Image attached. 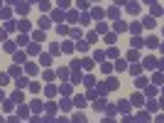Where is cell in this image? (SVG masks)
Here are the masks:
<instances>
[{"label":"cell","mask_w":164,"mask_h":123,"mask_svg":"<svg viewBox=\"0 0 164 123\" xmlns=\"http://www.w3.org/2000/svg\"><path fill=\"white\" fill-rule=\"evenodd\" d=\"M118 108H120L122 116H130V104H128V101H120V106H118Z\"/></svg>","instance_id":"obj_2"},{"label":"cell","mask_w":164,"mask_h":123,"mask_svg":"<svg viewBox=\"0 0 164 123\" xmlns=\"http://www.w3.org/2000/svg\"><path fill=\"white\" fill-rule=\"evenodd\" d=\"M27 52H30V54H37V52H39V44H30V47H27Z\"/></svg>","instance_id":"obj_11"},{"label":"cell","mask_w":164,"mask_h":123,"mask_svg":"<svg viewBox=\"0 0 164 123\" xmlns=\"http://www.w3.org/2000/svg\"><path fill=\"white\" fill-rule=\"evenodd\" d=\"M64 17H66V15H64L61 10H54V17H52V20H64Z\"/></svg>","instance_id":"obj_22"},{"label":"cell","mask_w":164,"mask_h":123,"mask_svg":"<svg viewBox=\"0 0 164 123\" xmlns=\"http://www.w3.org/2000/svg\"><path fill=\"white\" fill-rule=\"evenodd\" d=\"M54 76H56V74H54V72H49V69H47V72H44V79H47V81H52V79H54Z\"/></svg>","instance_id":"obj_29"},{"label":"cell","mask_w":164,"mask_h":123,"mask_svg":"<svg viewBox=\"0 0 164 123\" xmlns=\"http://www.w3.org/2000/svg\"><path fill=\"white\" fill-rule=\"evenodd\" d=\"M49 25H52V20H49V17H42V20H39V27H42V30H44V27H49Z\"/></svg>","instance_id":"obj_14"},{"label":"cell","mask_w":164,"mask_h":123,"mask_svg":"<svg viewBox=\"0 0 164 123\" xmlns=\"http://www.w3.org/2000/svg\"><path fill=\"white\" fill-rule=\"evenodd\" d=\"M44 94H47V96H54L56 89H54V86H47V89H44Z\"/></svg>","instance_id":"obj_24"},{"label":"cell","mask_w":164,"mask_h":123,"mask_svg":"<svg viewBox=\"0 0 164 123\" xmlns=\"http://www.w3.org/2000/svg\"><path fill=\"white\" fill-rule=\"evenodd\" d=\"M59 5H61V7H66V5H69V0H59Z\"/></svg>","instance_id":"obj_40"},{"label":"cell","mask_w":164,"mask_h":123,"mask_svg":"<svg viewBox=\"0 0 164 123\" xmlns=\"http://www.w3.org/2000/svg\"><path fill=\"white\" fill-rule=\"evenodd\" d=\"M17 44H30V37H24V35H20V37H17Z\"/></svg>","instance_id":"obj_19"},{"label":"cell","mask_w":164,"mask_h":123,"mask_svg":"<svg viewBox=\"0 0 164 123\" xmlns=\"http://www.w3.org/2000/svg\"><path fill=\"white\" fill-rule=\"evenodd\" d=\"M152 79H154V84H162V81H164V76H162V74H154Z\"/></svg>","instance_id":"obj_34"},{"label":"cell","mask_w":164,"mask_h":123,"mask_svg":"<svg viewBox=\"0 0 164 123\" xmlns=\"http://www.w3.org/2000/svg\"><path fill=\"white\" fill-rule=\"evenodd\" d=\"M83 81H86V86H93V84H96V79H93V76H86Z\"/></svg>","instance_id":"obj_37"},{"label":"cell","mask_w":164,"mask_h":123,"mask_svg":"<svg viewBox=\"0 0 164 123\" xmlns=\"http://www.w3.org/2000/svg\"><path fill=\"white\" fill-rule=\"evenodd\" d=\"M96 108H98V111L105 108V98H98V101H96Z\"/></svg>","instance_id":"obj_18"},{"label":"cell","mask_w":164,"mask_h":123,"mask_svg":"<svg viewBox=\"0 0 164 123\" xmlns=\"http://www.w3.org/2000/svg\"><path fill=\"white\" fill-rule=\"evenodd\" d=\"M24 72H27V74H37V67H34V64H27V67H24Z\"/></svg>","instance_id":"obj_23"},{"label":"cell","mask_w":164,"mask_h":123,"mask_svg":"<svg viewBox=\"0 0 164 123\" xmlns=\"http://www.w3.org/2000/svg\"><path fill=\"white\" fill-rule=\"evenodd\" d=\"M159 67H162V69H164V59H162V61H159Z\"/></svg>","instance_id":"obj_41"},{"label":"cell","mask_w":164,"mask_h":123,"mask_svg":"<svg viewBox=\"0 0 164 123\" xmlns=\"http://www.w3.org/2000/svg\"><path fill=\"white\" fill-rule=\"evenodd\" d=\"M73 104H76V106H83V104H86V98L79 96V98H73Z\"/></svg>","instance_id":"obj_36"},{"label":"cell","mask_w":164,"mask_h":123,"mask_svg":"<svg viewBox=\"0 0 164 123\" xmlns=\"http://www.w3.org/2000/svg\"><path fill=\"white\" fill-rule=\"evenodd\" d=\"M137 86H140V89H142V86H147V79H145V76H140V79H137Z\"/></svg>","instance_id":"obj_39"},{"label":"cell","mask_w":164,"mask_h":123,"mask_svg":"<svg viewBox=\"0 0 164 123\" xmlns=\"http://www.w3.org/2000/svg\"><path fill=\"white\" fill-rule=\"evenodd\" d=\"M137 10H140V5H137V3H130V5H128V12H137Z\"/></svg>","instance_id":"obj_21"},{"label":"cell","mask_w":164,"mask_h":123,"mask_svg":"<svg viewBox=\"0 0 164 123\" xmlns=\"http://www.w3.org/2000/svg\"><path fill=\"white\" fill-rule=\"evenodd\" d=\"M66 20H69V22H76V20H81V17H79V12H73V10H71V12L66 15Z\"/></svg>","instance_id":"obj_5"},{"label":"cell","mask_w":164,"mask_h":123,"mask_svg":"<svg viewBox=\"0 0 164 123\" xmlns=\"http://www.w3.org/2000/svg\"><path fill=\"white\" fill-rule=\"evenodd\" d=\"M98 32H101V35H108V27H105V25L101 22V25H98Z\"/></svg>","instance_id":"obj_32"},{"label":"cell","mask_w":164,"mask_h":123,"mask_svg":"<svg viewBox=\"0 0 164 123\" xmlns=\"http://www.w3.org/2000/svg\"><path fill=\"white\" fill-rule=\"evenodd\" d=\"M5 52H15V42H5Z\"/></svg>","instance_id":"obj_31"},{"label":"cell","mask_w":164,"mask_h":123,"mask_svg":"<svg viewBox=\"0 0 164 123\" xmlns=\"http://www.w3.org/2000/svg\"><path fill=\"white\" fill-rule=\"evenodd\" d=\"M103 39H105V44H115V39H118V37H115V35H105Z\"/></svg>","instance_id":"obj_10"},{"label":"cell","mask_w":164,"mask_h":123,"mask_svg":"<svg viewBox=\"0 0 164 123\" xmlns=\"http://www.w3.org/2000/svg\"><path fill=\"white\" fill-rule=\"evenodd\" d=\"M137 121H149V113H147V111H140V113H137Z\"/></svg>","instance_id":"obj_9"},{"label":"cell","mask_w":164,"mask_h":123,"mask_svg":"<svg viewBox=\"0 0 164 123\" xmlns=\"http://www.w3.org/2000/svg\"><path fill=\"white\" fill-rule=\"evenodd\" d=\"M61 49H64V52H71L73 44H71V42H64V44H61Z\"/></svg>","instance_id":"obj_30"},{"label":"cell","mask_w":164,"mask_h":123,"mask_svg":"<svg viewBox=\"0 0 164 123\" xmlns=\"http://www.w3.org/2000/svg\"><path fill=\"white\" fill-rule=\"evenodd\" d=\"M59 91L64 94V96H71V86H69V84H64V86H61V89H59Z\"/></svg>","instance_id":"obj_7"},{"label":"cell","mask_w":164,"mask_h":123,"mask_svg":"<svg viewBox=\"0 0 164 123\" xmlns=\"http://www.w3.org/2000/svg\"><path fill=\"white\" fill-rule=\"evenodd\" d=\"M162 52H164V44H162Z\"/></svg>","instance_id":"obj_42"},{"label":"cell","mask_w":164,"mask_h":123,"mask_svg":"<svg viewBox=\"0 0 164 123\" xmlns=\"http://www.w3.org/2000/svg\"><path fill=\"white\" fill-rule=\"evenodd\" d=\"M27 10H30V3H20L17 5V12H27Z\"/></svg>","instance_id":"obj_12"},{"label":"cell","mask_w":164,"mask_h":123,"mask_svg":"<svg viewBox=\"0 0 164 123\" xmlns=\"http://www.w3.org/2000/svg\"><path fill=\"white\" fill-rule=\"evenodd\" d=\"M93 3H98V0H93Z\"/></svg>","instance_id":"obj_43"},{"label":"cell","mask_w":164,"mask_h":123,"mask_svg":"<svg viewBox=\"0 0 164 123\" xmlns=\"http://www.w3.org/2000/svg\"><path fill=\"white\" fill-rule=\"evenodd\" d=\"M142 25H145L147 30H152V27H154V17H145V20H142Z\"/></svg>","instance_id":"obj_3"},{"label":"cell","mask_w":164,"mask_h":123,"mask_svg":"<svg viewBox=\"0 0 164 123\" xmlns=\"http://www.w3.org/2000/svg\"><path fill=\"white\" fill-rule=\"evenodd\" d=\"M115 69H118V72H125V69H128V64H125V61L120 59V61H118V64H115Z\"/></svg>","instance_id":"obj_17"},{"label":"cell","mask_w":164,"mask_h":123,"mask_svg":"<svg viewBox=\"0 0 164 123\" xmlns=\"http://www.w3.org/2000/svg\"><path fill=\"white\" fill-rule=\"evenodd\" d=\"M93 59H96V61H103V59H105V52H96V54H93Z\"/></svg>","instance_id":"obj_20"},{"label":"cell","mask_w":164,"mask_h":123,"mask_svg":"<svg viewBox=\"0 0 164 123\" xmlns=\"http://www.w3.org/2000/svg\"><path fill=\"white\" fill-rule=\"evenodd\" d=\"M132 104L135 106H142V94H132Z\"/></svg>","instance_id":"obj_6"},{"label":"cell","mask_w":164,"mask_h":123,"mask_svg":"<svg viewBox=\"0 0 164 123\" xmlns=\"http://www.w3.org/2000/svg\"><path fill=\"white\" fill-rule=\"evenodd\" d=\"M76 47H79V49H81V52H86V49H88V39H81V42H79V44H76Z\"/></svg>","instance_id":"obj_13"},{"label":"cell","mask_w":164,"mask_h":123,"mask_svg":"<svg viewBox=\"0 0 164 123\" xmlns=\"http://www.w3.org/2000/svg\"><path fill=\"white\" fill-rule=\"evenodd\" d=\"M69 108H71V98H64V101H61V111H69Z\"/></svg>","instance_id":"obj_4"},{"label":"cell","mask_w":164,"mask_h":123,"mask_svg":"<svg viewBox=\"0 0 164 123\" xmlns=\"http://www.w3.org/2000/svg\"><path fill=\"white\" fill-rule=\"evenodd\" d=\"M108 15H110L113 20H115V17H118V7H110V10H108Z\"/></svg>","instance_id":"obj_33"},{"label":"cell","mask_w":164,"mask_h":123,"mask_svg":"<svg viewBox=\"0 0 164 123\" xmlns=\"http://www.w3.org/2000/svg\"><path fill=\"white\" fill-rule=\"evenodd\" d=\"M20 116H22V118H30V108H27V106H22V108H20Z\"/></svg>","instance_id":"obj_16"},{"label":"cell","mask_w":164,"mask_h":123,"mask_svg":"<svg viewBox=\"0 0 164 123\" xmlns=\"http://www.w3.org/2000/svg\"><path fill=\"white\" fill-rule=\"evenodd\" d=\"M15 61H17V64H20V61H24V54H22V52H17V54H15Z\"/></svg>","instance_id":"obj_38"},{"label":"cell","mask_w":164,"mask_h":123,"mask_svg":"<svg viewBox=\"0 0 164 123\" xmlns=\"http://www.w3.org/2000/svg\"><path fill=\"white\" fill-rule=\"evenodd\" d=\"M91 17H96V20H101V17H103V10H101V7H96V10H93V12H91Z\"/></svg>","instance_id":"obj_8"},{"label":"cell","mask_w":164,"mask_h":123,"mask_svg":"<svg viewBox=\"0 0 164 123\" xmlns=\"http://www.w3.org/2000/svg\"><path fill=\"white\" fill-rule=\"evenodd\" d=\"M12 101H17V104H20V101H22V94L15 91V94H12Z\"/></svg>","instance_id":"obj_35"},{"label":"cell","mask_w":164,"mask_h":123,"mask_svg":"<svg viewBox=\"0 0 164 123\" xmlns=\"http://www.w3.org/2000/svg\"><path fill=\"white\" fill-rule=\"evenodd\" d=\"M115 30H118V32H125V30H128V25H125V22H118Z\"/></svg>","instance_id":"obj_26"},{"label":"cell","mask_w":164,"mask_h":123,"mask_svg":"<svg viewBox=\"0 0 164 123\" xmlns=\"http://www.w3.org/2000/svg\"><path fill=\"white\" fill-rule=\"evenodd\" d=\"M108 57H110V59H115V57H118V49L110 47V49H108Z\"/></svg>","instance_id":"obj_28"},{"label":"cell","mask_w":164,"mask_h":123,"mask_svg":"<svg viewBox=\"0 0 164 123\" xmlns=\"http://www.w3.org/2000/svg\"><path fill=\"white\" fill-rule=\"evenodd\" d=\"M88 20H91V15H88V12H83V15H81V25H88Z\"/></svg>","instance_id":"obj_25"},{"label":"cell","mask_w":164,"mask_h":123,"mask_svg":"<svg viewBox=\"0 0 164 123\" xmlns=\"http://www.w3.org/2000/svg\"><path fill=\"white\" fill-rule=\"evenodd\" d=\"M56 76H59V79H64V81H66V79H69V76H71V72H69V69H66V67H61V69H59V72H56Z\"/></svg>","instance_id":"obj_1"},{"label":"cell","mask_w":164,"mask_h":123,"mask_svg":"<svg viewBox=\"0 0 164 123\" xmlns=\"http://www.w3.org/2000/svg\"><path fill=\"white\" fill-rule=\"evenodd\" d=\"M47 113H49L47 118H52V113H56V106L54 104H47Z\"/></svg>","instance_id":"obj_15"},{"label":"cell","mask_w":164,"mask_h":123,"mask_svg":"<svg viewBox=\"0 0 164 123\" xmlns=\"http://www.w3.org/2000/svg\"><path fill=\"white\" fill-rule=\"evenodd\" d=\"M42 39H44V32H42V30L34 32V42H42Z\"/></svg>","instance_id":"obj_27"}]
</instances>
